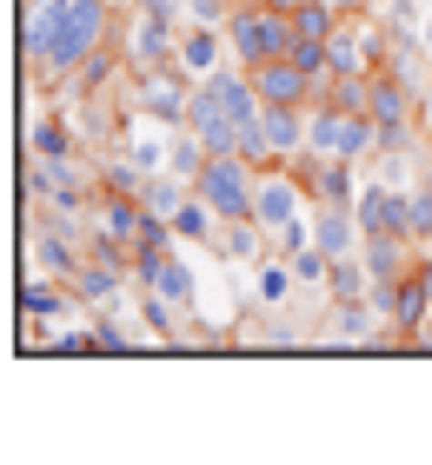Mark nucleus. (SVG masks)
I'll return each mask as SVG.
<instances>
[{
    "mask_svg": "<svg viewBox=\"0 0 432 465\" xmlns=\"http://www.w3.org/2000/svg\"><path fill=\"white\" fill-rule=\"evenodd\" d=\"M253 220H259V232L273 240V252H299V246H313V193H306V180H299L286 160L259 166Z\"/></svg>",
    "mask_w": 432,
    "mask_h": 465,
    "instance_id": "nucleus-1",
    "label": "nucleus"
},
{
    "mask_svg": "<svg viewBox=\"0 0 432 465\" xmlns=\"http://www.w3.org/2000/svg\"><path fill=\"white\" fill-rule=\"evenodd\" d=\"M114 40H120L114 0H67V14H60V40H54V60L40 67V80H47V87H67L86 60L106 54Z\"/></svg>",
    "mask_w": 432,
    "mask_h": 465,
    "instance_id": "nucleus-2",
    "label": "nucleus"
},
{
    "mask_svg": "<svg viewBox=\"0 0 432 465\" xmlns=\"http://www.w3.org/2000/svg\"><path fill=\"white\" fill-rule=\"evenodd\" d=\"M226 47H233V67H259V60L293 54V14L266 7V0H240L226 14Z\"/></svg>",
    "mask_w": 432,
    "mask_h": 465,
    "instance_id": "nucleus-3",
    "label": "nucleus"
},
{
    "mask_svg": "<svg viewBox=\"0 0 432 465\" xmlns=\"http://www.w3.org/2000/svg\"><path fill=\"white\" fill-rule=\"evenodd\" d=\"M193 193H200L213 213L226 220H253V200H259V160L246 153H206L200 166V180H193Z\"/></svg>",
    "mask_w": 432,
    "mask_h": 465,
    "instance_id": "nucleus-4",
    "label": "nucleus"
},
{
    "mask_svg": "<svg viewBox=\"0 0 432 465\" xmlns=\"http://www.w3.org/2000/svg\"><path fill=\"white\" fill-rule=\"evenodd\" d=\"M114 47H120V67L126 74H154V67H173V60H180V27L134 7V27H126Z\"/></svg>",
    "mask_w": 432,
    "mask_h": 465,
    "instance_id": "nucleus-5",
    "label": "nucleus"
},
{
    "mask_svg": "<svg viewBox=\"0 0 432 465\" xmlns=\"http://www.w3.org/2000/svg\"><path fill=\"white\" fill-rule=\"evenodd\" d=\"M134 286L160 292V300H173L180 312H193V300H200V272H193V260H186L180 246L140 252V260H134Z\"/></svg>",
    "mask_w": 432,
    "mask_h": 465,
    "instance_id": "nucleus-6",
    "label": "nucleus"
},
{
    "mask_svg": "<svg viewBox=\"0 0 432 465\" xmlns=\"http://www.w3.org/2000/svg\"><path fill=\"white\" fill-rule=\"evenodd\" d=\"M353 206H359V232L366 240H413V193H399L393 180L366 186Z\"/></svg>",
    "mask_w": 432,
    "mask_h": 465,
    "instance_id": "nucleus-7",
    "label": "nucleus"
},
{
    "mask_svg": "<svg viewBox=\"0 0 432 465\" xmlns=\"http://www.w3.org/2000/svg\"><path fill=\"white\" fill-rule=\"evenodd\" d=\"M426 320H432V260H413V272L386 300V326H393V340H419Z\"/></svg>",
    "mask_w": 432,
    "mask_h": 465,
    "instance_id": "nucleus-8",
    "label": "nucleus"
},
{
    "mask_svg": "<svg viewBox=\"0 0 432 465\" xmlns=\"http://www.w3.org/2000/svg\"><path fill=\"white\" fill-rule=\"evenodd\" d=\"M186 80H213L233 67V47H226V27H206V20H186L180 27V60H173Z\"/></svg>",
    "mask_w": 432,
    "mask_h": 465,
    "instance_id": "nucleus-9",
    "label": "nucleus"
},
{
    "mask_svg": "<svg viewBox=\"0 0 432 465\" xmlns=\"http://www.w3.org/2000/svg\"><path fill=\"white\" fill-rule=\"evenodd\" d=\"M246 74H253V87H259V100H266V107H313V74L299 67L293 54L259 60V67H246Z\"/></svg>",
    "mask_w": 432,
    "mask_h": 465,
    "instance_id": "nucleus-10",
    "label": "nucleus"
},
{
    "mask_svg": "<svg viewBox=\"0 0 432 465\" xmlns=\"http://www.w3.org/2000/svg\"><path fill=\"white\" fill-rule=\"evenodd\" d=\"M60 14H67V0H27V14H20V54H27V67H34V74L54 60Z\"/></svg>",
    "mask_w": 432,
    "mask_h": 465,
    "instance_id": "nucleus-11",
    "label": "nucleus"
},
{
    "mask_svg": "<svg viewBox=\"0 0 432 465\" xmlns=\"http://www.w3.org/2000/svg\"><path fill=\"white\" fill-rule=\"evenodd\" d=\"M359 206H346V200H327V206H313V246L319 252H333V260H346V252H359Z\"/></svg>",
    "mask_w": 432,
    "mask_h": 465,
    "instance_id": "nucleus-12",
    "label": "nucleus"
},
{
    "mask_svg": "<svg viewBox=\"0 0 432 465\" xmlns=\"http://www.w3.org/2000/svg\"><path fill=\"white\" fill-rule=\"evenodd\" d=\"M306 153V107H266V166Z\"/></svg>",
    "mask_w": 432,
    "mask_h": 465,
    "instance_id": "nucleus-13",
    "label": "nucleus"
},
{
    "mask_svg": "<svg viewBox=\"0 0 432 465\" xmlns=\"http://www.w3.org/2000/svg\"><path fill=\"white\" fill-rule=\"evenodd\" d=\"M186 200H193V180H180L173 166H166V173H146V180H140V206H146V213H160V220H173Z\"/></svg>",
    "mask_w": 432,
    "mask_h": 465,
    "instance_id": "nucleus-14",
    "label": "nucleus"
},
{
    "mask_svg": "<svg viewBox=\"0 0 432 465\" xmlns=\"http://www.w3.org/2000/svg\"><path fill=\"white\" fill-rule=\"evenodd\" d=\"M20 312H34V320H60V312H74V286L67 280H27L20 286Z\"/></svg>",
    "mask_w": 432,
    "mask_h": 465,
    "instance_id": "nucleus-15",
    "label": "nucleus"
},
{
    "mask_svg": "<svg viewBox=\"0 0 432 465\" xmlns=\"http://www.w3.org/2000/svg\"><path fill=\"white\" fill-rule=\"evenodd\" d=\"M339 7H327V0H306V7H293V40H319V47H327V40L339 34Z\"/></svg>",
    "mask_w": 432,
    "mask_h": 465,
    "instance_id": "nucleus-16",
    "label": "nucleus"
},
{
    "mask_svg": "<svg viewBox=\"0 0 432 465\" xmlns=\"http://www.w3.org/2000/svg\"><path fill=\"white\" fill-rule=\"evenodd\" d=\"M27 146H34V160H54V153H74V126L60 120V114H40L27 126Z\"/></svg>",
    "mask_w": 432,
    "mask_h": 465,
    "instance_id": "nucleus-17",
    "label": "nucleus"
},
{
    "mask_svg": "<svg viewBox=\"0 0 432 465\" xmlns=\"http://www.w3.org/2000/svg\"><path fill=\"white\" fill-rule=\"evenodd\" d=\"M366 286H373V272H366V260H359V252L333 260V272H327V292H333V300H359Z\"/></svg>",
    "mask_w": 432,
    "mask_h": 465,
    "instance_id": "nucleus-18",
    "label": "nucleus"
},
{
    "mask_svg": "<svg viewBox=\"0 0 432 465\" xmlns=\"http://www.w3.org/2000/svg\"><path fill=\"white\" fill-rule=\"evenodd\" d=\"M286 260L299 272V286H327V272H333V252H319V246H299V252H286Z\"/></svg>",
    "mask_w": 432,
    "mask_h": 465,
    "instance_id": "nucleus-19",
    "label": "nucleus"
},
{
    "mask_svg": "<svg viewBox=\"0 0 432 465\" xmlns=\"http://www.w3.org/2000/svg\"><path fill=\"white\" fill-rule=\"evenodd\" d=\"M140 14H160V20H173V27H186V7L193 0H134Z\"/></svg>",
    "mask_w": 432,
    "mask_h": 465,
    "instance_id": "nucleus-20",
    "label": "nucleus"
},
{
    "mask_svg": "<svg viewBox=\"0 0 432 465\" xmlns=\"http://www.w3.org/2000/svg\"><path fill=\"white\" fill-rule=\"evenodd\" d=\"M327 7H339L346 20H353V14H373V7H379V0H327Z\"/></svg>",
    "mask_w": 432,
    "mask_h": 465,
    "instance_id": "nucleus-21",
    "label": "nucleus"
},
{
    "mask_svg": "<svg viewBox=\"0 0 432 465\" xmlns=\"http://www.w3.org/2000/svg\"><path fill=\"white\" fill-rule=\"evenodd\" d=\"M419 34H426V47H432V0H426V20H419Z\"/></svg>",
    "mask_w": 432,
    "mask_h": 465,
    "instance_id": "nucleus-22",
    "label": "nucleus"
},
{
    "mask_svg": "<svg viewBox=\"0 0 432 465\" xmlns=\"http://www.w3.org/2000/svg\"><path fill=\"white\" fill-rule=\"evenodd\" d=\"M266 7H279V14H293V7H306V0H266Z\"/></svg>",
    "mask_w": 432,
    "mask_h": 465,
    "instance_id": "nucleus-23",
    "label": "nucleus"
},
{
    "mask_svg": "<svg viewBox=\"0 0 432 465\" xmlns=\"http://www.w3.org/2000/svg\"><path fill=\"white\" fill-rule=\"evenodd\" d=\"M426 180H432V160H426Z\"/></svg>",
    "mask_w": 432,
    "mask_h": 465,
    "instance_id": "nucleus-24",
    "label": "nucleus"
},
{
    "mask_svg": "<svg viewBox=\"0 0 432 465\" xmlns=\"http://www.w3.org/2000/svg\"><path fill=\"white\" fill-rule=\"evenodd\" d=\"M379 7H386V0H379Z\"/></svg>",
    "mask_w": 432,
    "mask_h": 465,
    "instance_id": "nucleus-25",
    "label": "nucleus"
}]
</instances>
